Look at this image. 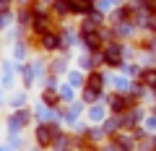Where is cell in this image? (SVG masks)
<instances>
[{
  "mask_svg": "<svg viewBox=\"0 0 156 151\" xmlns=\"http://www.w3.org/2000/svg\"><path fill=\"white\" fill-rule=\"evenodd\" d=\"M34 141L42 149H50V146H55L60 141V128L55 123H39L37 130H34Z\"/></svg>",
  "mask_w": 156,
  "mask_h": 151,
  "instance_id": "cell-1",
  "label": "cell"
},
{
  "mask_svg": "<svg viewBox=\"0 0 156 151\" xmlns=\"http://www.w3.org/2000/svg\"><path fill=\"white\" fill-rule=\"evenodd\" d=\"M101 60H104V65L109 68H122L125 65V47L122 45H117V42H112V45L104 47V52H101Z\"/></svg>",
  "mask_w": 156,
  "mask_h": 151,
  "instance_id": "cell-2",
  "label": "cell"
},
{
  "mask_svg": "<svg viewBox=\"0 0 156 151\" xmlns=\"http://www.w3.org/2000/svg\"><path fill=\"white\" fill-rule=\"evenodd\" d=\"M34 45L42 52H57V50H62V37L57 31H50L44 37H34Z\"/></svg>",
  "mask_w": 156,
  "mask_h": 151,
  "instance_id": "cell-3",
  "label": "cell"
},
{
  "mask_svg": "<svg viewBox=\"0 0 156 151\" xmlns=\"http://www.w3.org/2000/svg\"><path fill=\"white\" fill-rule=\"evenodd\" d=\"M83 47L94 55H101L104 52V31H94V34H83Z\"/></svg>",
  "mask_w": 156,
  "mask_h": 151,
  "instance_id": "cell-4",
  "label": "cell"
},
{
  "mask_svg": "<svg viewBox=\"0 0 156 151\" xmlns=\"http://www.w3.org/2000/svg\"><path fill=\"white\" fill-rule=\"evenodd\" d=\"M104 84H107V76L101 70H89V76H86V81H83L86 89L99 91V94H101V89H104Z\"/></svg>",
  "mask_w": 156,
  "mask_h": 151,
  "instance_id": "cell-5",
  "label": "cell"
},
{
  "mask_svg": "<svg viewBox=\"0 0 156 151\" xmlns=\"http://www.w3.org/2000/svg\"><path fill=\"white\" fill-rule=\"evenodd\" d=\"M29 120H31V112H29V110H18L16 115H11V130L16 133V130L26 128V125H29Z\"/></svg>",
  "mask_w": 156,
  "mask_h": 151,
  "instance_id": "cell-6",
  "label": "cell"
},
{
  "mask_svg": "<svg viewBox=\"0 0 156 151\" xmlns=\"http://www.w3.org/2000/svg\"><path fill=\"white\" fill-rule=\"evenodd\" d=\"M70 8L76 16H91L94 13V0H70Z\"/></svg>",
  "mask_w": 156,
  "mask_h": 151,
  "instance_id": "cell-7",
  "label": "cell"
},
{
  "mask_svg": "<svg viewBox=\"0 0 156 151\" xmlns=\"http://www.w3.org/2000/svg\"><path fill=\"white\" fill-rule=\"evenodd\" d=\"M60 99H62V94L57 89H42V104L44 107H60Z\"/></svg>",
  "mask_w": 156,
  "mask_h": 151,
  "instance_id": "cell-8",
  "label": "cell"
},
{
  "mask_svg": "<svg viewBox=\"0 0 156 151\" xmlns=\"http://www.w3.org/2000/svg\"><path fill=\"white\" fill-rule=\"evenodd\" d=\"M140 84L146 86V89H156V68H146V70H140Z\"/></svg>",
  "mask_w": 156,
  "mask_h": 151,
  "instance_id": "cell-9",
  "label": "cell"
},
{
  "mask_svg": "<svg viewBox=\"0 0 156 151\" xmlns=\"http://www.w3.org/2000/svg\"><path fill=\"white\" fill-rule=\"evenodd\" d=\"M52 11H55V16H68V13H73V8H70V0H55Z\"/></svg>",
  "mask_w": 156,
  "mask_h": 151,
  "instance_id": "cell-10",
  "label": "cell"
},
{
  "mask_svg": "<svg viewBox=\"0 0 156 151\" xmlns=\"http://www.w3.org/2000/svg\"><path fill=\"white\" fill-rule=\"evenodd\" d=\"M81 99L91 104V102H96V99H99V91H91V89H86V86H83V94H81Z\"/></svg>",
  "mask_w": 156,
  "mask_h": 151,
  "instance_id": "cell-11",
  "label": "cell"
},
{
  "mask_svg": "<svg viewBox=\"0 0 156 151\" xmlns=\"http://www.w3.org/2000/svg\"><path fill=\"white\" fill-rule=\"evenodd\" d=\"M68 70V63L65 60H55L52 63V73H55V76H60V73H65Z\"/></svg>",
  "mask_w": 156,
  "mask_h": 151,
  "instance_id": "cell-12",
  "label": "cell"
},
{
  "mask_svg": "<svg viewBox=\"0 0 156 151\" xmlns=\"http://www.w3.org/2000/svg\"><path fill=\"white\" fill-rule=\"evenodd\" d=\"M140 5H143L148 13H154V16H156V0H140Z\"/></svg>",
  "mask_w": 156,
  "mask_h": 151,
  "instance_id": "cell-13",
  "label": "cell"
},
{
  "mask_svg": "<svg viewBox=\"0 0 156 151\" xmlns=\"http://www.w3.org/2000/svg\"><path fill=\"white\" fill-rule=\"evenodd\" d=\"M16 57H26V45H16Z\"/></svg>",
  "mask_w": 156,
  "mask_h": 151,
  "instance_id": "cell-14",
  "label": "cell"
}]
</instances>
